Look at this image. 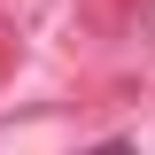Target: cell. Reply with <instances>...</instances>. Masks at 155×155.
I'll list each match as a JSON object with an SVG mask.
<instances>
[{
    "instance_id": "obj_1",
    "label": "cell",
    "mask_w": 155,
    "mask_h": 155,
    "mask_svg": "<svg viewBox=\"0 0 155 155\" xmlns=\"http://www.w3.org/2000/svg\"><path fill=\"white\" fill-rule=\"evenodd\" d=\"M85 155H140L132 140H101V147H85Z\"/></svg>"
}]
</instances>
